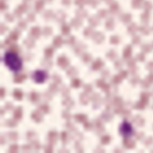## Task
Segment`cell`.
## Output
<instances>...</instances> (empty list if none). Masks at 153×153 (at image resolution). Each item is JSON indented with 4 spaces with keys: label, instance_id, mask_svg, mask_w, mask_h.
<instances>
[{
    "label": "cell",
    "instance_id": "6da1fadb",
    "mask_svg": "<svg viewBox=\"0 0 153 153\" xmlns=\"http://www.w3.org/2000/svg\"><path fill=\"white\" fill-rule=\"evenodd\" d=\"M4 60L5 65L13 71L19 70L22 67V60L17 54L13 53H7L4 55Z\"/></svg>",
    "mask_w": 153,
    "mask_h": 153
},
{
    "label": "cell",
    "instance_id": "7a4b0ae2",
    "mask_svg": "<svg viewBox=\"0 0 153 153\" xmlns=\"http://www.w3.org/2000/svg\"><path fill=\"white\" fill-rule=\"evenodd\" d=\"M33 79L36 82H43L46 80V74L43 71H37L33 74Z\"/></svg>",
    "mask_w": 153,
    "mask_h": 153
},
{
    "label": "cell",
    "instance_id": "3957f363",
    "mask_svg": "<svg viewBox=\"0 0 153 153\" xmlns=\"http://www.w3.org/2000/svg\"><path fill=\"white\" fill-rule=\"evenodd\" d=\"M121 133L124 136H129L132 132V128L128 123H124L121 127Z\"/></svg>",
    "mask_w": 153,
    "mask_h": 153
}]
</instances>
